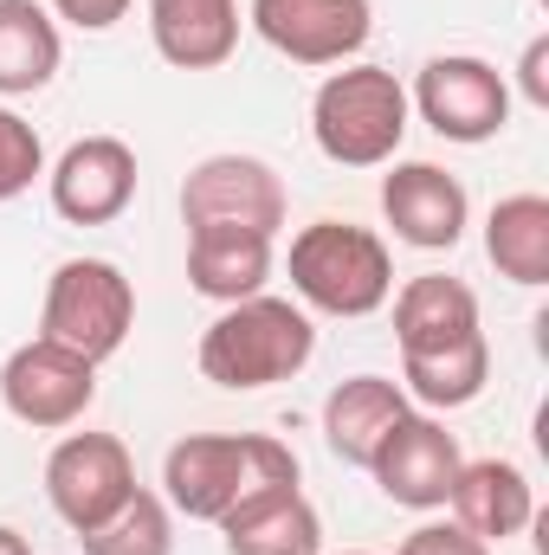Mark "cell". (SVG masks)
<instances>
[{
  "label": "cell",
  "mask_w": 549,
  "mask_h": 555,
  "mask_svg": "<svg viewBox=\"0 0 549 555\" xmlns=\"http://www.w3.org/2000/svg\"><path fill=\"white\" fill-rule=\"evenodd\" d=\"M272 485H297V452L272 433H188L162 459V498L188 524H220Z\"/></svg>",
  "instance_id": "cell-1"
},
{
  "label": "cell",
  "mask_w": 549,
  "mask_h": 555,
  "mask_svg": "<svg viewBox=\"0 0 549 555\" xmlns=\"http://www.w3.org/2000/svg\"><path fill=\"white\" fill-rule=\"evenodd\" d=\"M317 356V323L304 304L291 297H240L220 304V317L201 330V375L227 395H253V388H278L291 375H304Z\"/></svg>",
  "instance_id": "cell-2"
},
{
  "label": "cell",
  "mask_w": 549,
  "mask_h": 555,
  "mask_svg": "<svg viewBox=\"0 0 549 555\" xmlns=\"http://www.w3.org/2000/svg\"><path fill=\"white\" fill-rule=\"evenodd\" d=\"M291 291L317 317H375L395 297V253L356 220H310L291 240Z\"/></svg>",
  "instance_id": "cell-3"
},
{
  "label": "cell",
  "mask_w": 549,
  "mask_h": 555,
  "mask_svg": "<svg viewBox=\"0 0 549 555\" xmlns=\"http://www.w3.org/2000/svg\"><path fill=\"white\" fill-rule=\"evenodd\" d=\"M408 85L388 65H343L310 98V137L336 168H388L408 137Z\"/></svg>",
  "instance_id": "cell-4"
},
{
  "label": "cell",
  "mask_w": 549,
  "mask_h": 555,
  "mask_svg": "<svg viewBox=\"0 0 549 555\" xmlns=\"http://www.w3.org/2000/svg\"><path fill=\"white\" fill-rule=\"evenodd\" d=\"M137 330V284L111 259H65L46 278L39 336L78 349L85 362H111Z\"/></svg>",
  "instance_id": "cell-5"
},
{
  "label": "cell",
  "mask_w": 549,
  "mask_h": 555,
  "mask_svg": "<svg viewBox=\"0 0 549 555\" xmlns=\"http://www.w3.org/2000/svg\"><path fill=\"white\" fill-rule=\"evenodd\" d=\"M408 111H420V124L433 137L478 149V142L505 137V124H511V85H505L498 65H485L472 52H439V59L420 65V78H413V91H408Z\"/></svg>",
  "instance_id": "cell-6"
},
{
  "label": "cell",
  "mask_w": 549,
  "mask_h": 555,
  "mask_svg": "<svg viewBox=\"0 0 549 555\" xmlns=\"http://www.w3.org/2000/svg\"><path fill=\"white\" fill-rule=\"evenodd\" d=\"M137 498V459L117 433H65L46 459V504L72 537L111 524Z\"/></svg>",
  "instance_id": "cell-7"
},
{
  "label": "cell",
  "mask_w": 549,
  "mask_h": 555,
  "mask_svg": "<svg viewBox=\"0 0 549 555\" xmlns=\"http://www.w3.org/2000/svg\"><path fill=\"white\" fill-rule=\"evenodd\" d=\"M0 401L7 414L33 433H59V426H78L98 401V362H85L78 349L52 343V336H33L7 356L0 369Z\"/></svg>",
  "instance_id": "cell-8"
},
{
  "label": "cell",
  "mask_w": 549,
  "mask_h": 555,
  "mask_svg": "<svg viewBox=\"0 0 549 555\" xmlns=\"http://www.w3.org/2000/svg\"><path fill=\"white\" fill-rule=\"evenodd\" d=\"M284 214H291V194H284V181H278L272 162H259V155H207V162H194L188 168V181H181V227L194 233V227H253V233H272L284 227Z\"/></svg>",
  "instance_id": "cell-9"
},
{
  "label": "cell",
  "mask_w": 549,
  "mask_h": 555,
  "mask_svg": "<svg viewBox=\"0 0 549 555\" xmlns=\"http://www.w3.org/2000/svg\"><path fill=\"white\" fill-rule=\"evenodd\" d=\"M246 20L291 65H349L375 33L369 0H253Z\"/></svg>",
  "instance_id": "cell-10"
},
{
  "label": "cell",
  "mask_w": 549,
  "mask_h": 555,
  "mask_svg": "<svg viewBox=\"0 0 549 555\" xmlns=\"http://www.w3.org/2000/svg\"><path fill=\"white\" fill-rule=\"evenodd\" d=\"M459 465H465V452H459V439L446 433V420L413 414L408 408V414L395 420V433L375 446L369 478H375L382 498L401 504V511H439L446 491H452V478H459Z\"/></svg>",
  "instance_id": "cell-11"
},
{
  "label": "cell",
  "mask_w": 549,
  "mask_h": 555,
  "mask_svg": "<svg viewBox=\"0 0 549 555\" xmlns=\"http://www.w3.org/2000/svg\"><path fill=\"white\" fill-rule=\"evenodd\" d=\"M52 214L72 227H111L137 201V149L124 137H78L46 175Z\"/></svg>",
  "instance_id": "cell-12"
},
{
  "label": "cell",
  "mask_w": 549,
  "mask_h": 555,
  "mask_svg": "<svg viewBox=\"0 0 549 555\" xmlns=\"http://www.w3.org/2000/svg\"><path fill=\"white\" fill-rule=\"evenodd\" d=\"M382 220L413 253H452L465 240V220H472L465 181L446 175L439 162H395L382 175Z\"/></svg>",
  "instance_id": "cell-13"
},
{
  "label": "cell",
  "mask_w": 549,
  "mask_h": 555,
  "mask_svg": "<svg viewBox=\"0 0 549 555\" xmlns=\"http://www.w3.org/2000/svg\"><path fill=\"white\" fill-rule=\"evenodd\" d=\"M446 504H452V524L472 530L485 550L524 537L531 517H537V491H531L524 465H511V459H465L452 491H446Z\"/></svg>",
  "instance_id": "cell-14"
},
{
  "label": "cell",
  "mask_w": 549,
  "mask_h": 555,
  "mask_svg": "<svg viewBox=\"0 0 549 555\" xmlns=\"http://www.w3.org/2000/svg\"><path fill=\"white\" fill-rule=\"evenodd\" d=\"M220 543L227 555H323V517L297 485H272L220 517Z\"/></svg>",
  "instance_id": "cell-15"
},
{
  "label": "cell",
  "mask_w": 549,
  "mask_h": 555,
  "mask_svg": "<svg viewBox=\"0 0 549 555\" xmlns=\"http://www.w3.org/2000/svg\"><path fill=\"white\" fill-rule=\"evenodd\" d=\"M465 336H485L478 330V291L465 278L426 272L395 291V343H401V356H439V349H452Z\"/></svg>",
  "instance_id": "cell-16"
},
{
  "label": "cell",
  "mask_w": 549,
  "mask_h": 555,
  "mask_svg": "<svg viewBox=\"0 0 549 555\" xmlns=\"http://www.w3.org/2000/svg\"><path fill=\"white\" fill-rule=\"evenodd\" d=\"M149 39L175 72H220L240 52V0H149Z\"/></svg>",
  "instance_id": "cell-17"
},
{
  "label": "cell",
  "mask_w": 549,
  "mask_h": 555,
  "mask_svg": "<svg viewBox=\"0 0 549 555\" xmlns=\"http://www.w3.org/2000/svg\"><path fill=\"white\" fill-rule=\"evenodd\" d=\"M188 284L207 304H240L272 284V233L253 227H194L188 233Z\"/></svg>",
  "instance_id": "cell-18"
},
{
  "label": "cell",
  "mask_w": 549,
  "mask_h": 555,
  "mask_svg": "<svg viewBox=\"0 0 549 555\" xmlns=\"http://www.w3.org/2000/svg\"><path fill=\"white\" fill-rule=\"evenodd\" d=\"M401 414H408L401 382H388V375H349V382H336L330 401H323V446H330L343 465L369 472L375 446L395 433Z\"/></svg>",
  "instance_id": "cell-19"
},
{
  "label": "cell",
  "mask_w": 549,
  "mask_h": 555,
  "mask_svg": "<svg viewBox=\"0 0 549 555\" xmlns=\"http://www.w3.org/2000/svg\"><path fill=\"white\" fill-rule=\"evenodd\" d=\"M65 39L39 0H0V98H33L59 78Z\"/></svg>",
  "instance_id": "cell-20"
},
{
  "label": "cell",
  "mask_w": 549,
  "mask_h": 555,
  "mask_svg": "<svg viewBox=\"0 0 549 555\" xmlns=\"http://www.w3.org/2000/svg\"><path fill=\"white\" fill-rule=\"evenodd\" d=\"M485 259L498 266V278L544 291L549 284V201L544 194H505L485 214Z\"/></svg>",
  "instance_id": "cell-21"
},
{
  "label": "cell",
  "mask_w": 549,
  "mask_h": 555,
  "mask_svg": "<svg viewBox=\"0 0 549 555\" xmlns=\"http://www.w3.org/2000/svg\"><path fill=\"white\" fill-rule=\"evenodd\" d=\"M485 382H491V343L485 336H465L439 356H401V395H413L433 414L472 408L485 395Z\"/></svg>",
  "instance_id": "cell-22"
},
{
  "label": "cell",
  "mask_w": 549,
  "mask_h": 555,
  "mask_svg": "<svg viewBox=\"0 0 549 555\" xmlns=\"http://www.w3.org/2000/svg\"><path fill=\"white\" fill-rule=\"evenodd\" d=\"M78 550L85 555H175V511H168L162 491H142L137 485V498L111 524L78 537Z\"/></svg>",
  "instance_id": "cell-23"
},
{
  "label": "cell",
  "mask_w": 549,
  "mask_h": 555,
  "mask_svg": "<svg viewBox=\"0 0 549 555\" xmlns=\"http://www.w3.org/2000/svg\"><path fill=\"white\" fill-rule=\"evenodd\" d=\"M39 175H46V142H39V130L20 111L0 104V207L20 201Z\"/></svg>",
  "instance_id": "cell-24"
},
{
  "label": "cell",
  "mask_w": 549,
  "mask_h": 555,
  "mask_svg": "<svg viewBox=\"0 0 549 555\" xmlns=\"http://www.w3.org/2000/svg\"><path fill=\"white\" fill-rule=\"evenodd\" d=\"M395 555H491V550L472 530H459V524H420L413 537H401Z\"/></svg>",
  "instance_id": "cell-25"
},
{
  "label": "cell",
  "mask_w": 549,
  "mask_h": 555,
  "mask_svg": "<svg viewBox=\"0 0 549 555\" xmlns=\"http://www.w3.org/2000/svg\"><path fill=\"white\" fill-rule=\"evenodd\" d=\"M46 13L65 20V26H78V33H111L130 13V0H46Z\"/></svg>",
  "instance_id": "cell-26"
},
{
  "label": "cell",
  "mask_w": 549,
  "mask_h": 555,
  "mask_svg": "<svg viewBox=\"0 0 549 555\" xmlns=\"http://www.w3.org/2000/svg\"><path fill=\"white\" fill-rule=\"evenodd\" d=\"M518 91H524V104L549 111V33H537V39L524 46V59H518Z\"/></svg>",
  "instance_id": "cell-27"
},
{
  "label": "cell",
  "mask_w": 549,
  "mask_h": 555,
  "mask_svg": "<svg viewBox=\"0 0 549 555\" xmlns=\"http://www.w3.org/2000/svg\"><path fill=\"white\" fill-rule=\"evenodd\" d=\"M0 555H33V543H26L13 524H0Z\"/></svg>",
  "instance_id": "cell-28"
},
{
  "label": "cell",
  "mask_w": 549,
  "mask_h": 555,
  "mask_svg": "<svg viewBox=\"0 0 549 555\" xmlns=\"http://www.w3.org/2000/svg\"><path fill=\"white\" fill-rule=\"evenodd\" d=\"M343 555H369V550H343Z\"/></svg>",
  "instance_id": "cell-29"
}]
</instances>
